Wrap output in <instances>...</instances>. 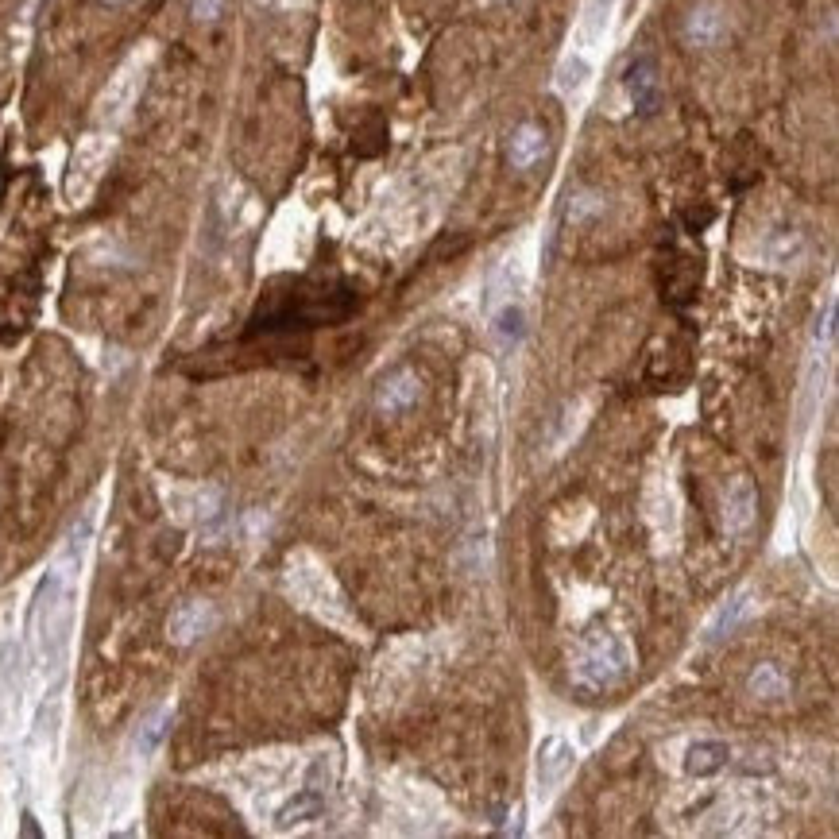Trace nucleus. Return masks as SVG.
I'll use <instances>...</instances> for the list:
<instances>
[{"label":"nucleus","mask_w":839,"mask_h":839,"mask_svg":"<svg viewBox=\"0 0 839 839\" xmlns=\"http://www.w3.org/2000/svg\"><path fill=\"white\" fill-rule=\"evenodd\" d=\"M623 86H627V97H631V109L638 116H654L662 109V74H658V62L650 55H638L627 74H623Z\"/></svg>","instance_id":"20e7f679"},{"label":"nucleus","mask_w":839,"mask_h":839,"mask_svg":"<svg viewBox=\"0 0 839 839\" xmlns=\"http://www.w3.org/2000/svg\"><path fill=\"white\" fill-rule=\"evenodd\" d=\"M221 12H225V0H190V16H194L198 24L221 20Z\"/></svg>","instance_id":"6ab92c4d"},{"label":"nucleus","mask_w":839,"mask_h":839,"mask_svg":"<svg viewBox=\"0 0 839 839\" xmlns=\"http://www.w3.org/2000/svg\"><path fill=\"white\" fill-rule=\"evenodd\" d=\"M522 329H526V314H522L519 302H507L499 314H495V337H499V345H519L522 341Z\"/></svg>","instance_id":"2eb2a0df"},{"label":"nucleus","mask_w":839,"mask_h":839,"mask_svg":"<svg viewBox=\"0 0 839 839\" xmlns=\"http://www.w3.org/2000/svg\"><path fill=\"white\" fill-rule=\"evenodd\" d=\"M596 213H604V198H600L596 190H577V194L569 198V221H588V217H596Z\"/></svg>","instance_id":"dca6fc26"},{"label":"nucleus","mask_w":839,"mask_h":839,"mask_svg":"<svg viewBox=\"0 0 839 839\" xmlns=\"http://www.w3.org/2000/svg\"><path fill=\"white\" fill-rule=\"evenodd\" d=\"M731 31V12L724 0H696L681 20V43L693 51H712L720 47Z\"/></svg>","instance_id":"7ed1b4c3"},{"label":"nucleus","mask_w":839,"mask_h":839,"mask_svg":"<svg viewBox=\"0 0 839 839\" xmlns=\"http://www.w3.org/2000/svg\"><path fill=\"white\" fill-rule=\"evenodd\" d=\"M70 580L62 565H55L47 577L39 580L28 611V631L35 662L47 677H58L66 666V650H70V627H74V596H70Z\"/></svg>","instance_id":"f257e3e1"},{"label":"nucleus","mask_w":839,"mask_h":839,"mask_svg":"<svg viewBox=\"0 0 839 839\" xmlns=\"http://www.w3.org/2000/svg\"><path fill=\"white\" fill-rule=\"evenodd\" d=\"M727 762H731V747H727V743H720V739H700V743H693L689 754H685V774H693V778H712V774L724 770Z\"/></svg>","instance_id":"9b49d317"},{"label":"nucleus","mask_w":839,"mask_h":839,"mask_svg":"<svg viewBox=\"0 0 839 839\" xmlns=\"http://www.w3.org/2000/svg\"><path fill=\"white\" fill-rule=\"evenodd\" d=\"M546 151H550L546 128L538 120H526V124H519L511 132V140H507V163H511V171H530L534 163L546 159Z\"/></svg>","instance_id":"1a4fd4ad"},{"label":"nucleus","mask_w":839,"mask_h":839,"mask_svg":"<svg viewBox=\"0 0 839 839\" xmlns=\"http://www.w3.org/2000/svg\"><path fill=\"white\" fill-rule=\"evenodd\" d=\"M789 689H793L789 677H785L782 666H774V662L754 666V673L747 677V693H751L754 700H785Z\"/></svg>","instance_id":"f8f14e48"},{"label":"nucleus","mask_w":839,"mask_h":839,"mask_svg":"<svg viewBox=\"0 0 839 839\" xmlns=\"http://www.w3.org/2000/svg\"><path fill=\"white\" fill-rule=\"evenodd\" d=\"M584 78H588V66H584L580 58H569V62L561 66V78H557V86L569 93V89L584 86Z\"/></svg>","instance_id":"a211bd4d"},{"label":"nucleus","mask_w":839,"mask_h":839,"mask_svg":"<svg viewBox=\"0 0 839 839\" xmlns=\"http://www.w3.org/2000/svg\"><path fill=\"white\" fill-rule=\"evenodd\" d=\"M631 673H635V654H631V646H627L619 635L592 631V635H584V642H580L577 654H573L569 681L577 685L580 693H611V689H619Z\"/></svg>","instance_id":"f03ea898"},{"label":"nucleus","mask_w":839,"mask_h":839,"mask_svg":"<svg viewBox=\"0 0 839 839\" xmlns=\"http://www.w3.org/2000/svg\"><path fill=\"white\" fill-rule=\"evenodd\" d=\"M832 333H836V302H828L824 306V318H816V329H812V345H828L832 341Z\"/></svg>","instance_id":"f3484780"},{"label":"nucleus","mask_w":839,"mask_h":839,"mask_svg":"<svg viewBox=\"0 0 839 839\" xmlns=\"http://www.w3.org/2000/svg\"><path fill=\"white\" fill-rule=\"evenodd\" d=\"M213 623H217V611H213L209 600H186V604H178L171 611L167 638H171L174 646H190V642H198L202 635H209Z\"/></svg>","instance_id":"0eeeda50"},{"label":"nucleus","mask_w":839,"mask_h":839,"mask_svg":"<svg viewBox=\"0 0 839 839\" xmlns=\"http://www.w3.org/2000/svg\"><path fill=\"white\" fill-rule=\"evenodd\" d=\"M573 766H577V751H573L569 739H561V735L542 739V747H538V789L542 793L561 789L565 778L573 774Z\"/></svg>","instance_id":"423d86ee"},{"label":"nucleus","mask_w":839,"mask_h":839,"mask_svg":"<svg viewBox=\"0 0 839 839\" xmlns=\"http://www.w3.org/2000/svg\"><path fill=\"white\" fill-rule=\"evenodd\" d=\"M167 727H171V708H159V712H151L144 720V727L136 731V751L144 754H155L159 751V743L167 739Z\"/></svg>","instance_id":"4468645a"},{"label":"nucleus","mask_w":839,"mask_h":839,"mask_svg":"<svg viewBox=\"0 0 839 839\" xmlns=\"http://www.w3.org/2000/svg\"><path fill=\"white\" fill-rule=\"evenodd\" d=\"M754 519H758V492L751 476H735L724 492V530L731 538H743L751 534Z\"/></svg>","instance_id":"39448f33"},{"label":"nucleus","mask_w":839,"mask_h":839,"mask_svg":"<svg viewBox=\"0 0 839 839\" xmlns=\"http://www.w3.org/2000/svg\"><path fill=\"white\" fill-rule=\"evenodd\" d=\"M109 4H120V0H109Z\"/></svg>","instance_id":"aec40b11"},{"label":"nucleus","mask_w":839,"mask_h":839,"mask_svg":"<svg viewBox=\"0 0 839 839\" xmlns=\"http://www.w3.org/2000/svg\"><path fill=\"white\" fill-rule=\"evenodd\" d=\"M418 395H422V376L414 368H395L376 387V406L383 414H403L418 403Z\"/></svg>","instance_id":"9d476101"},{"label":"nucleus","mask_w":839,"mask_h":839,"mask_svg":"<svg viewBox=\"0 0 839 839\" xmlns=\"http://www.w3.org/2000/svg\"><path fill=\"white\" fill-rule=\"evenodd\" d=\"M754 592L751 588H739L731 600H724L720 608H716V615L708 619V627H704V646H716V642H724L727 635H735L747 619L754 615Z\"/></svg>","instance_id":"6e6552de"},{"label":"nucleus","mask_w":839,"mask_h":839,"mask_svg":"<svg viewBox=\"0 0 839 839\" xmlns=\"http://www.w3.org/2000/svg\"><path fill=\"white\" fill-rule=\"evenodd\" d=\"M321 809H325V797H321L318 789H302L294 801H287V805L279 809L275 824H279V828H294V824H306V820L321 816Z\"/></svg>","instance_id":"ddd939ff"}]
</instances>
